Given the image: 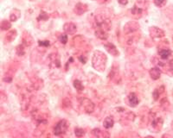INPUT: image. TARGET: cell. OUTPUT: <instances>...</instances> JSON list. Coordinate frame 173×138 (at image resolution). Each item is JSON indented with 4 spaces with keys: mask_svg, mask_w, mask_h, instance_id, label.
I'll list each match as a JSON object with an SVG mask.
<instances>
[{
    "mask_svg": "<svg viewBox=\"0 0 173 138\" xmlns=\"http://www.w3.org/2000/svg\"><path fill=\"white\" fill-rule=\"evenodd\" d=\"M172 54V51L170 49H166V48H164V49H161L159 50V55L161 57V59L163 60H167Z\"/></svg>",
    "mask_w": 173,
    "mask_h": 138,
    "instance_id": "obj_14",
    "label": "cell"
},
{
    "mask_svg": "<svg viewBox=\"0 0 173 138\" xmlns=\"http://www.w3.org/2000/svg\"><path fill=\"white\" fill-rule=\"evenodd\" d=\"M113 123H114V122H113V118H112L111 116L106 117L103 122L104 128H106V129H110V128H112V126H113Z\"/></svg>",
    "mask_w": 173,
    "mask_h": 138,
    "instance_id": "obj_13",
    "label": "cell"
},
{
    "mask_svg": "<svg viewBox=\"0 0 173 138\" xmlns=\"http://www.w3.org/2000/svg\"><path fill=\"white\" fill-rule=\"evenodd\" d=\"M11 27V24L10 23L7 21V20H3L2 23H1V29L2 30H7L10 28Z\"/></svg>",
    "mask_w": 173,
    "mask_h": 138,
    "instance_id": "obj_19",
    "label": "cell"
},
{
    "mask_svg": "<svg viewBox=\"0 0 173 138\" xmlns=\"http://www.w3.org/2000/svg\"><path fill=\"white\" fill-rule=\"evenodd\" d=\"M93 133L96 137H108L109 135L105 133L104 130H101L100 129H95L93 130Z\"/></svg>",
    "mask_w": 173,
    "mask_h": 138,
    "instance_id": "obj_16",
    "label": "cell"
},
{
    "mask_svg": "<svg viewBox=\"0 0 173 138\" xmlns=\"http://www.w3.org/2000/svg\"><path fill=\"white\" fill-rule=\"evenodd\" d=\"M75 136L77 137H83L84 136V134H85V131H84V129H81V128H75Z\"/></svg>",
    "mask_w": 173,
    "mask_h": 138,
    "instance_id": "obj_21",
    "label": "cell"
},
{
    "mask_svg": "<svg viewBox=\"0 0 173 138\" xmlns=\"http://www.w3.org/2000/svg\"><path fill=\"white\" fill-rule=\"evenodd\" d=\"M106 60H107L106 56L104 53L101 51H95L92 59V65L97 71L103 72L106 68Z\"/></svg>",
    "mask_w": 173,
    "mask_h": 138,
    "instance_id": "obj_1",
    "label": "cell"
},
{
    "mask_svg": "<svg viewBox=\"0 0 173 138\" xmlns=\"http://www.w3.org/2000/svg\"><path fill=\"white\" fill-rule=\"evenodd\" d=\"M142 11H143V10L140 8V7H138L137 4H134L133 8L132 9V15L133 16H138V17H140L142 16Z\"/></svg>",
    "mask_w": 173,
    "mask_h": 138,
    "instance_id": "obj_17",
    "label": "cell"
},
{
    "mask_svg": "<svg viewBox=\"0 0 173 138\" xmlns=\"http://www.w3.org/2000/svg\"><path fill=\"white\" fill-rule=\"evenodd\" d=\"M81 105H82V107L84 108V111H85L86 113H91V112H93L94 109H95L94 104L92 103L89 99H87V98H85V99L82 101Z\"/></svg>",
    "mask_w": 173,
    "mask_h": 138,
    "instance_id": "obj_6",
    "label": "cell"
},
{
    "mask_svg": "<svg viewBox=\"0 0 173 138\" xmlns=\"http://www.w3.org/2000/svg\"><path fill=\"white\" fill-rule=\"evenodd\" d=\"M76 25L73 23H67L63 26V30L66 34H74L76 32Z\"/></svg>",
    "mask_w": 173,
    "mask_h": 138,
    "instance_id": "obj_5",
    "label": "cell"
},
{
    "mask_svg": "<svg viewBox=\"0 0 173 138\" xmlns=\"http://www.w3.org/2000/svg\"><path fill=\"white\" fill-rule=\"evenodd\" d=\"M49 19V15L46 13V12H44V11H41V13L39 14V17H37V20L38 21H47Z\"/></svg>",
    "mask_w": 173,
    "mask_h": 138,
    "instance_id": "obj_20",
    "label": "cell"
},
{
    "mask_svg": "<svg viewBox=\"0 0 173 138\" xmlns=\"http://www.w3.org/2000/svg\"><path fill=\"white\" fill-rule=\"evenodd\" d=\"M95 35L101 40H106L108 37L107 34L106 33V30H104L101 27H98V29H95Z\"/></svg>",
    "mask_w": 173,
    "mask_h": 138,
    "instance_id": "obj_11",
    "label": "cell"
},
{
    "mask_svg": "<svg viewBox=\"0 0 173 138\" xmlns=\"http://www.w3.org/2000/svg\"><path fill=\"white\" fill-rule=\"evenodd\" d=\"M118 2L122 4V5H126V4H127V3H128V0H118Z\"/></svg>",
    "mask_w": 173,
    "mask_h": 138,
    "instance_id": "obj_25",
    "label": "cell"
},
{
    "mask_svg": "<svg viewBox=\"0 0 173 138\" xmlns=\"http://www.w3.org/2000/svg\"><path fill=\"white\" fill-rule=\"evenodd\" d=\"M138 24L137 22L132 21V22H129L127 23L126 25L124 26V32L126 34H130V33H133L135 31H137L138 29Z\"/></svg>",
    "mask_w": 173,
    "mask_h": 138,
    "instance_id": "obj_3",
    "label": "cell"
},
{
    "mask_svg": "<svg viewBox=\"0 0 173 138\" xmlns=\"http://www.w3.org/2000/svg\"><path fill=\"white\" fill-rule=\"evenodd\" d=\"M138 102H139V100H138V97L135 93L131 92L128 95V104L131 107H136L138 104Z\"/></svg>",
    "mask_w": 173,
    "mask_h": 138,
    "instance_id": "obj_8",
    "label": "cell"
},
{
    "mask_svg": "<svg viewBox=\"0 0 173 138\" xmlns=\"http://www.w3.org/2000/svg\"><path fill=\"white\" fill-rule=\"evenodd\" d=\"M21 14H20V10H17V9H13L10 14V20L11 22H16L17 19L20 17Z\"/></svg>",
    "mask_w": 173,
    "mask_h": 138,
    "instance_id": "obj_12",
    "label": "cell"
},
{
    "mask_svg": "<svg viewBox=\"0 0 173 138\" xmlns=\"http://www.w3.org/2000/svg\"><path fill=\"white\" fill-rule=\"evenodd\" d=\"M74 10H75V12L77 15H82V14H84L86 10H87V5L82 4V3H78L77 4L75 5Z\"/></svg>",
    "mask_w": 173,
    "mask_h": 138,
    "instance_id": "obj_9",
    "label": "cell"
},
{
    "mask_svg": "<svg viewBox=\"0 0 173 138\" xmlns=\"http://www.w3.org/2000/svg\"><path fill=\"white\" fill-rule=\"evenodd\" d=\"M154 3L157 7H162L163 5L165 4L166 0H154Z\"/></svg>",
    "mask_w": 173,
    "mask_h": 138,
    "instance_id": "obj_23",
    "label": "cell"
},
{
    "mask_svg": "<svg viewBox=\"0 0 173 138\" xmlns=\"http://www.w3.org/2000/svg\"><path fill=\"white\" fill-rule=\"evenodd\" d=\"M59 41L62 44H66L68 42V34L64 33V34H61L59 36Z\"/></svg>",
    "mask_w": 173,
    "mask_h": 138,
    "instance_id": "obj_22",
    "label": "cell"
},
{
    "mask_svg": "<svg viewBox=\"0 0 173 138\" xmlns=\"http://www.w3.org/2000/svg\"><path fill=\"white\" fill-rule=\"evenodd\" d=\"M73 85H74V87H75L77 91H79V92H81V91L84 89V86L82 85V83H81L80 80H78V79H75V80L74 81Z\"/></svg>",
    "mask_w": 173,
    "mask_h": 138,
    "instance_id": "obj_18",
    "label": "cell"
},
{
    "mask_svg": "<svg viewBox=\"0 0 173 138\" xmlns=\"http://www.w3.org/2000/svg\"><path fill=\"white\" fill-rule=\"evenodd\" d=\"M104 46H105L106 50L108 52L109 54H111L113 55V56H119L120 53H119L118 49L116 48V47H115L113 44H112V43H106Z\"/></svg>",
    "mask_w": 173,
    "mask_h": 138,
    "instance_id": "obj_7",
    "label": "cell"
},
{
    "mask_svg": "<svg viewBox=\"0 0 173 138\" xmlns=\"http://www.w3.org/2000/svg\"><path fill=\"white\" fill-rule=\"evenodd\" d=\"M149 32L151 34V36L153 38H158V37H162L164 35V30H162L161 29L157 27H151L149 29Z\"/></svg>",
    "mask_w": 173,
    "mask_h": 138,
    "instance_id": "obj_4",
    "label": "cell"
},
{
    "mask_svg": "<svg viewBox=\"0 0 173 138\" xmlns=\"http://www.w3.org/2000/svg\"><path fill=\"white\" fill-rule=\"evenodd\" d=\"M17 31L16 30H10V32L7 33L6 36H5V40L8 42V43H11L15 40L16 36H17Z\"/></svg>",
    "mask_w": 173,
    "mask_h": 138,
    "instance_id": "obj_15",
    "label": "cell"
},
{
    "mask_svg": "<svg viewBox=\"0 0 173 138\" xmlns=\"http://www.w3.org/2000/svg\"><path fill=\"white\" fill-rule=\"evenodd\" d=\"M38 44L40 46H43V47H49L50 42L49 41H38Z\"/></svg>",
    "mask_w": 173,
    "mask_h": 138,
    "instance_id": "obj_24",
    "label": "cell"
},
{
    "mask_svg": "<svg viewBox=\"0 0 173 138\" xmlns=\"http://www.w3.org/2000/svg\"><path fill=\"white\" fill-rule=\"evenodd\" d=\"M79 60H81V63H83V64H84V63H86V58H84V56H83V55L80 56V57H79Z\"/></svg>",
    "mask_w": 173,
    "mask_h": 138,
    "instance_id": "obj_26",
    "label": "cell"
},
{
    "mask_svg": "<svg viewBox=\"0 0 173 138\" xmlns=\"http://www.w3.org/2000/svg\"><path fill=\"white\" fill-rule=\"evenodd\" d=\"M69 122L65 119H62L61 120L59 123H57V124L55 125V129H54V133L55 136H61L62 134H64L67 129L69 128Z\"/></svg>",
    "mask_w": 173,
    "mask_h": 138,
    "instance_id": "obj_2",
    "label": "cell"
},
{
    "mask_svg": "<svg viewBox=\"0 0 173 138\" xmlns=\"http://www.w3.org/2000/svg\"><path fill=\"white\" fill-rule=\"evenodd\" d=\"M149 73H150L151 78L152 79H154V80L158 79L160 78V76H161V71H160V69L158 68H152L149 71Z\"/></svg>",
    "mask_w": 173,
    "mask_h": 138,
    "instance_id": "obj_10",
    "label": "cell"
}]
</instances>
